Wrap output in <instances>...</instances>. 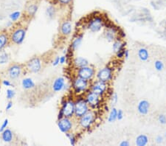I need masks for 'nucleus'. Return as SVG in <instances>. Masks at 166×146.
<instances>
[{
	"mask_svg": "<svg viewBox=\"0 0 166 146\" xmlns=\"http://www.w3.org/2000/svg\"><path fill=\"white\" fill-rule=\"evenodd\" d=\"M76 75L78 77H80L91 82L95 76V69L94 67H91L90 65L86 66V67H81V68L76 69Z\"/></svg>",
	"mask_w": 166,
	"mask_h": 146,
	"instance_id": "9b49d317",
	"label": "nucleus"
},
{
	"mask_svg": "<svg viewBox=\"0 0 166 146\" xmlns=\"http://www.w3.org/2000/svg\"><path fill=\"white\" fill-rule=\"evenodd\" d=\"M109 89V83L103 82V81H93L90 85V90L95 92L101 97H105L108 93V90Z\"/></svg>",
	"mask_w": 166,
	"mask_h": 146,
	"instance_id": "1a4fd4ad",
	"label": "nucleus"
},
{
	"mask_svg": "<svg viewBox=\"0 0 166 146\" xmlns=\"http://www.w3.org/2000/svg\"><path fill=\"white\" fill-rule=\"evenodd\" d=\"M148 143V137L146 134L138 135L135 140V144L137 146H146Z\"/></svg>",
	"mask_w": 166,
	"mask_h": 146,
	"instance_id": "b1692460",
	"label": "nucleus"
},
{
	"mask_svg": "<svg viewBox=\"0 0 166 146\" xmlns=\"http://www.w3.org/2000/svg\"><path fill=\"white\" fill-rule=\"evenodd\" d=\"M73 0H58V4L60 5L61 6H68L70 5L72 3Z\"/></svg>",
	"mask_w": 166,
	"mask_h": 146,
	"instance_id": "473e14b6",
	"label": "nucleus"
},
{
	"mask_svg": "<svg viewBox=\"0 0 166 146\" xmlns=\"http://www.w3.org/2000/svg\"><path fill=\"white\" fill-rule=\"evenodd\" d=\"M66 88V81L65 78L62 76L58 77L54 80L52 85V91L55 92H60Z\"/></svg>",
	"mask_w": 166,
	"mask_h": 146,
	"instance_id": "dca6fc26",
	"label": "nucleus"
},
{
	"mask_svg": "<svg viewBox=\"0 0 166 146\" xmlns=\"http://www.w3.org/2000/svg\"><path fill=\"white\" fill-rule=\"evenodd\" d=\"M10 36L8 33L1 32L0 33V51L4 50V49L10 43Z\"/></svg>",
	"mask_w": 166,
	"mask_h": 146,
	"instance_id": "412c9836",
	"label": "nucleus"
},
{
	"mask_svg": "<svg viewBox=\"0 0 166 146\" xmlns=\"http://www.w3.org/2000/svg\"><path fill=\"white\" fill-rule=\"evenodd\" d=\"M163 140H164L163 137L161 136V135H158V136L156 137V139H155V141H156L157 144H162V142H163Z\"/></svg>",
	"mask_w": 166,
	"mask_h": 146,
	"instance_id": "79ce46f5",
	"label": "nucleus"
},
{
	"mask_svg": "<svg viewBox=\"0 0 166 146\" xmlns=\"http://www.w3.org/2000/svg\"><path fill=\"white\" fill-rule=\"evenodd\" d=\"M59 64H60V57L57 56L55 57V58L54 59L53 61H52V65L53 66V67H57Z\"/></svg>",
	"mask_w": 166,
	"mask_h": 146,
	"instance_id": "4c0bfd02",
	"label": "nucleus"
},
{
	"mask_svg": "<svg viewBox=\"0 0 166 146\" xmlns=\"http://www.w3.org/2000/svg\"><path fill=\"white\" fill-rule=\"evenodd\" d=\"M138 58L142 61H147L149 58V53L146 48L142 47L137 52Z\"/></svg>",
	"mask_w": 166,
	"mask_h": 146,
	"instance_id": "393cba45",
	"label": "nucleus"
},
{
	"mask_svg": "<svg viewBox=\"0 0 166 146\" xmlns=\"http://www.w3.org/2000/svg\"><path fill=\"white\" fill-rule=\"evenodd\" d=\"M22 16V13L20 11H14L9 15L10 20L13 22H17Z\"/></svg>",
	"mask_w": 166,
	"mask_h": 146,
	"instance_id": "c756f323",
	"label": "nucleus"
},
{
	"mask_svg": "<svg viewBox=\"0 0 166 146\" xmlns=\"http://www.w3.org/2000/svg\"><path fill=\"white\" fill-rule=\"evenodd\" d=\"M115 75V69L114 67L106 66L100 69L96 73V78L97 80L103 81V82L109 83L114 78Z\"/></svg>",
	"mask_w": 166,
	"mask_h": 146,
	"instance_id": "6e6552de",
	"label": "nucleus"
},
{
	"mask_svg": "<svg viewBox=\"0 0 166 146\" xmlns=\"http://www.w3.org/2000/svg\"><path fill=\"white\" fill-rule=\"evenodd\" d=\"M125 49L126 48L121 49V50H120L119 51H118L116 53H115L117 58L119 59V60H121V59L124 58V53H125Z\"/></svg>",
	"mask_w": 166,
	"mask_h": 146,
	"instance_id": "f704fd0d",
	"label": "nucleus"
},
{
	"mask_svg": "<svg viewBox=\"0 0 166 146\" xmlns=\"http://www.w3.org/2000/svg\"><path fill=\"white\" fill-rule=\"evenodd\" d=\"M129 57V51L127 49H125V53H124V58L125 59H128Z\"/></svg>",
	"mask_w": 166,
	"mask_h": 146,
	"instance_id": "de8ad7c7",
	"label": "nucleus"
},
{
	"mask_svg": "<svg viewBox=\"0 0 166 146\" xmlns=\"http://www.w3.org/2000/svg\"><path fill=\"white\" fill-rule=\"evenodd\" d=\"M24 69H25V67L20 64H11L7 70L8 76L10 80L15 81L21 77Z\"/></svg>",
	"mask_w": 166,
	"mask_h": 146,
	"instance_id": "f8f14e48",
	"label": "nucleus"
},
{
	"mask_svg": "<svg viewBox=\"0 0 166 146\" xmlns=\"http://www.w3.org/2000/svg\"><path fill=\"white\" fill-rule=\"evenodd\" d=\"M56 13H57V8L55 5L52 4L47 8L46 15L48 16V18L50 19L55 18V16H56Z\"/></svg>",
	"mask_w": 166,
	"mask_h": 146,
	"instance_id": "a878e982",
	"label": "nucleus"
},
{
	"mask_svg": "<svg viewBox=\"0 0 166 146\" xmlns=\"http://www.w3.org/2000/svg\"><path fill=\"white\" fill-rule=\"evenodd\" d=\"M130 145V143L128 140H123L120 143V146H129Z\"/></svg>",
	"mask_w": 166,
	"mask_h": 146,
	"instance_id": "a18cd8bd",
	"label": "nucleus"
},
{
	"mask_svg": "<svg viewBox=\"0 0 166 146\" xmlns=\"http://www.w3.org/2000/svg\"><path fill=\"white\" fill-rule=\"evenodd\" d=\"M61 109L64 117L73 118L75 117V99L72 97H64L61 102Z\"/></svg>",
	"mask_w": 166,
	"mask_h": 146,
	"instance_id": "423d86ee",
	"label": "nucleus"
},
{
	"mask_svg": "<svg viewBox=\"0 0 166 146\" xmlns=\"http://www.w3.org/2000/svg\"><path fill=\"white\" fill-rule=\"evenodd\" d=\"M150 103L146 100H142L137 105V112L141 115H146L149 112Z\"/></svg>",
	"mask_w": 166,
	"mask_h": 146,
	"instance_id": "6ab92c4d",
	"label": "nucleus"
},
{
	"mask_svg": "<svg viewBox=\"0 0 166 146\" xmlns=\"http://www.w3.org/2000/svg\"><path fill=\"white\" fill-rule=\"evenodd\" d=\"M118 37L120 39H124L125 37V33H124V31L122 29H120L118 31Z\"/></svg>",
	"mask_w": 166,
	"mask_h": 146,
	"instance_id": "37998d69",
	"label": "nucleus"
},
{
	"mask_svg": "<svg viewBox=\"0 0 166 146\" xmlns=\"http://www.w3.org/2000/svg\"><path fill=\"white\" fill-rule=\"evenodd\" d=\"M10 60V55L7 52L2 50L0 51V65H5L8 64Z\"/></svg>",
	"mask_w": 166,
	"mask_h": 146,
	"instance_id": "bb28decb",
	"label": "nucleus"
},
{
	"mask_svg": "<svg viewBox=\"0 0 166 146\" xmlns=\"http://www.w3.org/2000/svg\"><path fill=\"white\" fill-rule=\"evenodd\" d=\"M97 119V111L90 110L84 115L78 119V123L83 130L89 131L95 124Z\"/></svg>",
	"mask_w": 166,
	"mask_h": 146,
	"instance_id": "7ed1b4c3",
	"label": "nucleus"
},
{
	"mask_svg": "<svg viewBox=\"0 0 166 146\" xmlns=\"http://www.w3.org/2000/svg\"><path fill=\"white\" fill-rule=\"evenodd\" d=\"M16 96V92L13 89H8L6 91V97L8 100H11Z\"/></svg>",
	"mask_w": 166,
	"mask_h": 146,
	"instance_id": "7c9ffc66",
	"label": "nucleus"
},
{
	"mask_svg": "<svg viewBox=\"0 0 166 146\" xmlns=\"http://www.w3.org/2000/svg\"><path fill=\"white\" fill-rule=\"evenodd\" d=\"M38 10V4L36 0H30L25 7V14L27 16L34 17Z\"/></svg>",
	"mask_w": 166,
	"mask_h": 146,
	"instance_id": "2eb2a0df",
	"label": "nucleus"
},
{
	"mask_svg": "<svg viewBox=\"0 0 166 146\" xmlns=\"http://www.w3.org/2000/svg\"><path fill=\"white\" fill-rule=\"evenodd\" d=\"M83 33H81L80 34L76 35V36L73 38L72 41L69 49H70L71 50H72L73 52H76V50L81 47L82 41H83Z\"/></svg>",
	"mask_w": 166,
	"mask_h": 146,
	"instance_id": "f3484780",
	"label": "nucleus"
},
{
	"mask_svg": "<svg viewBox=\"0 0 166 146\" xmlns=\"http://www.w3.org/2000/svg\"><path fill=\"white\" fill-rule=\"evenodd\" d=\"M22 86L24 89L30 90L36 87V83L33 81L32 78H24L22 81Z\"/></svg>",
	"mask_w": 166,
	"mask_h": 146,
	"instance_id": "5701e85b",
	"label": "nucleus"
},
{
	"mask_svg": "<svg viewBox=\"0 0 166 146\" xmlns=\"http://www.w3.org/2000/svg\"><path fill=\"white\" fill-rule=\"evenodd\" d=\"M66 137L68 138V140H69V143H70L71 145L75 146L76 145L77 142H78V140H77V137L76 135H75L74 133H72V132H69V133H66L65 134Z\"/></svg>",
	"mask_w": 166,
	"mask_h": 146,
	"instance_id": "c85d7f7f",
	"label": "nucleus"
},
{
	"mask_svg": "<svg viewBox=\"0 0 166 146\" xmlns=\"http://www.w3.org/2000/svg\"><path fill=\"white\" fill-rule=\"evenodd\" d=\"M42 61L39 57L36 56L30 59L24 66L26 70H27L30 73H33V74H36V73L41 72V70L42 69Z\"/></svg>",
	"mask_w": 166,
	"mask_h": 146,
	"instance_id": "9d476101",
	"label": "nucleus"
},
{
	"mask_svg": "<svg viewBox=\"0 0 166 146\" xmlns=\"http://www.w3.org/2000/svg\"><path fill=\"white\" fill-rule=\"evenodd\" d=\"M106 21V17L100 12H93L86 22V27L92 33H97L104 27Z\"/></svg>",
	"mask_w": 166,
	"mask_h": 146,
	"instance_id": "f257e3e1",
	"label": "nucleus"
},
{
	"mask_svg": "<svg viewBox=\"0 0 166 146\" xmlns=\"http://www.w3.org/2000/svg\"><path fill=\"white\" fill-rule=\"evenodd\" d=\"M2 85L4 86H6V87H10L12 86V83L10 82L9 80L5 79L2 81Z\"/></svg>",
	"mask_w": 166,
	"mask_h": 146,
	"instance_id": "ea45409f",
	"label": "nucleus"
},
{
	"mask_svg": "<svg viewBox=\"0 0 166 146\" xmlns=\"http://www.w3.org/2000/svg\"><path fill=\"white\" fill-rule=\"evenodd\" d=\"M125 47H126V42H125V41H123V39H120V38L118 37L114 41H113L112 48L113 51H114L115 53L118 51H119L120 50H121V49L125 48Z\"/></svg>",
	"mask_w": 166,
	"mask_h": 146,
	"instance_id": "4be33fe9",
	"label": "nucleus"
},
{
	"mask_svg": "<svg viewBox=\"0 0 166 146\" xmlns=\"http://www.w3.org/2000/svg\"><path fill=\"white\" fill-rule=\"evenodd\" d=\"M90 85V81L76 75V77L72 81L71 87L73 94L76 96H78V95H83L87 91H89Z\"/></svg>",
	"mask_w": 166,
	"mask_h": 146,
	"instance_id": "f03ea898",
	"label": "nucleus"
},
{
	"mask_svg": "<svg viewBox=\"0 0 166 146\" xmlns=\"http://www.w3.org/2000/svg\"><path fill=\"white\" fill-rule=\"evenodd\" d=\"M85 100H87V103L90 106L91 110L97 111L102 108L103 99L104 97H101L93 92L91 90H89L83 95Z\"/></svg>",
	"mask_w": 166,
	"mask_h": 146,
	"instance_id": "20e7f679",
	"label": "nucleus"
},
{
	"mask_svg": "<svg viewBox=\"0 0 166 146\" xmlns=\"http://www.w3.org/2000/svg\"><path fill=\"white\" fill-rule=\"evenodd\" d=\"M72 118L69 117H64L62 119L58 120L57 125L58 128H59L61 131L64 134L69 133V132L72 131V130L73 129V126H74V124H73Z\"/></svg>",
	"mask_w": 166,
	"mask_h": 146,
	"instance_id": "ddd939ff",
	"label": "nucleus"
},
{
	"mask_svg": "<svg viewBox=\"0 0 166 146\" xmlns=\"http://www.w3.org/2000/svg\"><path fill=\"white\" fill-rule=\"evenodd\" d=\"M91 110L83 95H78L75 99V117L78 119Z\"/></svg>",
	"mask_w": 166,
	"mask_h": 146,
	"instance_id": "39448f33",
	"label": "nucleus"
},
{
	"mask_svg": "<svg viewBox=\"0 0 166 146\" xmlns=\"http://www.w3.org/2000/svg\"><path fill=\"white\" fill-rule=\"evenodd\" d=\"M0 91H1V86H0Z\"/></svg>",
	"mask_w": 166,
	"mask_h": 146,
	"instance_id": "8fccbe9b",
	"label": "nucleus"
},
{
	"mask_svg": "<svg viewBox=\"0 0 166 146\" xmlns=\"http://www.w3.org/2000/svg\"><path fill=\"white\" fill-rule=\"evenodd\" d=\"M154 68L157 71H162V69H164V64L162 61L160 60H157L156 61L154 62Z\"/></svg>",
	"mask_w": 166,
	"mask_h": 146,
	"instance_id": "2f4dec72",
	"label": "nucleus"
},
{
	"mask_svg": "<svg viewBox=\"0 0 166 146\" xmlns=\"http://www.w3.org/2000/svg\"><path fill=\"white\" fill-rule=\"evenodd\" d=\"M27 35V30L24 27H15L9 34L10 42L13 44L20 45L24 42Z\"/></svg>",
	"mask_w": 166,
	"mask_h": 146,
	"instance_id": "0eeeda50",
	"label": "nucleus"
},
{
	"mask_svg": "<svg viewBox=\"0 0 166 146\" xmlns=\"http://www.w3.org/2000/svg\"><path fill=\"white\" fill-rule=\"evenodd\" d=\"M110 97H111V103H112L113 105H115V104H116L117 103H118V94L115 92V93H113Z\"/></svg>",
	"mask_w": 166,
	"mask_h": 146,
	"instance_id": "e433bc0d",
	"label": "nucleus"
},
{
	"mask_svg": "<svg viewBox=\"0 0 166 146\" xmlns=\"http://www.w3.org/2000/svg\"><path fill=\"white\" fill-rule=\"evenodd\" d=\"M72 64L76 69H79L81 68V67H86V66L90 65L89 61L86 58L81 56L76 57V58H73L72 61Z\"/></svg>",
	"mask_w": 166,
	"mask_h": 146,
	"instance_id": "a211bd4d",
	"label": "nucleus"
},
{
	"mask_svg": "<svg viewBox=\"0 0 166 146\" xmlns=\"http://www.w3.org/2000/svg\"><path fill=\"white\" fill-rule=\"evenodd\" d=\"M123 117H124L123 111L122 110V109H119V110H118V120H123Z\"/></svg>",
	"mask_w": 166,
	"mask_h": 146,
	"instance_id": "58836bf2",
	"label": "nucleus"
},
{
	"mask_svg": "<svg viewBox=\"0 0 166 146\" xmlns=\"http://www.w3.org/2000/svg\"><path fill=\"white\" fill-rule=\"evenodd\" d=\"M158 121L160 124L165 125L166 124V115L165 114H160L158 116Z\"/></svg>",
	"mask_w": 166,
	"mask_h": 146,
	"instance_id": "c9c22d12",
	"label": "nucleus"
},
{
	"mask_svg": "<svg viewBox=\"0 0 166 146\" xmlns=\"http://www.w3.org/2000/svg\"><path fill=\"white\" fill-rule=\"evenodd\" d=\"M67 62V58L65 55L60 56V64H64Z\"/></svg>",
	"mask_w": 166,
	"mask_h": 146,
	"instance_id": "c03bdc74",
	"label": "nucleus"
},
{
	"mask_svg": "<svg viewBox=\"0 0 166 146\" xmlns=\"http://www.w3.org/2000/svg\"><path fill=\"white\" fill-rule=\"evenodd\" d=\"M72 24L70 20H64L63 21L60 25V28H59V31H60V35L62 37H68L72 34Z\"/></svg>",
	"mask_w": 166,
	"mask_h": 146,
	"instance_id": "4468645a",
	"label": "nucleus"
},
{
	"mask_svg": "<svg viewBox=\"0 0 166 146\" xmlns=\"http://www.w3.org/2000/svg\"><path fill=\"white\" fill-rule=\"evenodd\" d=\"M52 4L53 5H57L58 4V0H49Z\"/></svg>",
	"mask_w": 166,
	"mask_h": 146,
	"instance_id": "09e8293b",
	"label": "nucleus"
},
{
	"mask_svg": "<svg viewBox=\"0 0 166 146\" xmlns=\"http://www.w3.org/2000/svg\"><path fill=\"white\" fill-rule=\"evenodd\" d=\"M118 120V109L115 107H113L109 112V116H108V121L109 123H113Z\"/></svg>",
	"mask_w": 166,
	"mask_h": 146,
	"instance_id": "cd10ccee",
	"label": "nucleus"
},
{
	"mask_svg": "<svg viewBox=\"0 0 166 146\" xmlns=\"http://www.w3.org/2000/svg\"><path fill=\"white\" fill-rule=\"evenodd\" d=\"M165 137H166V133H165Z\"/></svg>",
	"mask_w": 166,
	"mask_h": 146,
	"instance_id": "3c124183",
	"label": "nucleus"
},
{
	"mask_svg": "<svg viewBox=\"0 0 166 146\" xmlns=\"http://www.w3.org/2000/svg\"><path fill=\"white\" fill-rule=\"evenodd\" d=\"M8 124H9V120L8 119H5L4 121L2 122V123L1 126H0V133H2L4 130L6 129L7 128H8Z\"/></svg>",
	"mask_w": 166,
	"mask_h": 146,
	"instance_id": "72a5a7b5",
	"label": "nucleus"
},
{
	"mask_svg": "<svg viewBox=\"0 0 166 146\" xmlns=\"http://www.w3.org/2000/svg\"><path fill=\"white\" fill-rule=\"evenodd\" d=\"M1 137L2 141L5 143H10L13 140V133L11 130L7 128L1 133Z\"/></svg>",
	"mask_w": 166,
	"mask_h": 146,
	"instance_id": "aec40b11",
	"label": "nucleus"
},
{
	"mask_svg": "<svg viewBox=\"0 0 166 146\" xmlns=\"http://www.w3.org/2000/svg\"><path fill=\"white\" fill-rule=\"evenodd\" d=\"M13 101H11V100H9L8 103H7L6 107H5V110H6V112H8V111H10V109L13 108Z\"/></svg>",
	"mask_w": 166,
	"mask_h": 146,
	"instance_id": "a19ab883",
	"label": "nucleus"
},
{
	"mask_svg": "<svg viewBox=\"0 0 166 146\" xmlns=\"http://www.w3.org/2000/svg\"><path fill=\"white\" fill-rule=\"evenodd\" d=\"M64 117V113H63L62 110V109H59V112H58V120H60L62 119V118H63Z\"/></svg>",
	"mask_w": 166,
	"mask_h": 146,
	"instance_id": "49530a36",
	"label": "nucleus"
}]
</instances>
